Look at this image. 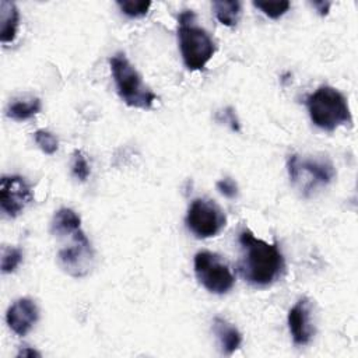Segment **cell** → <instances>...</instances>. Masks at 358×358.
Instances as JSON below:
<instances>
[{
	"label": "cell",
	"instance_id": "cell-25",
	"mask_svg": "<svg viewBox=\"0 0 358 358\" xmlns=\"http://www.w3.org/2000/svg\"><path fill=\"white\" fill-rule=\"evenodd\" d=\"M17 357H41V352H38V351L34 350V348L25 347V348H22V350L17 354Z\"/></svg>",
	"mask_w": 358,
	"mask_h": 358
},
{
	"label": "cell",
	"instance_id": "cell-16",
	"mask_svg": "<svg viewBox=\"0 0 358 358\" xmlns=\"http://www.w3.org/2000/svg\"><path fill=\"white\" fill-rule=\"evenodd\" d=\"M42 108L39 98H28V99H17L11 102L7 108V116L14 120H27L35 116Z\"/></svg>",
	"mask_w": 358,
	"mask_h": 358
},
{
	"label": "cell",
	"instance_id": "cell-24",
	"mask_svg": "<svg viewBox=\"0 0 358 358\" xmlns=\"http://www.w3.org/2000/svg\"><path fill=\"white\" fill-rule=\"evenodd\" d=\"M312 6L317 10V13H319L320 15H326V14L329 13V8H330L331 4H330L329 1H313Z\"/></svg>",
	"mask_w": 358,
	"mask_h": 358
},
{
	"label": "cell",
	"instance_id": "cell-18",
	"mask_svg": "<svg viewBox=\"0 0 358 358\" xmlns=\"http://www.w3.org/2000/svg\"><path fill=\"white\" fill-rule=\"evenodd\" d=\"M22 262V250L20 248L4 246L1 250V271L4 274L13 273Z\"/></svg>",
	"mask_w": 358,
	"mask_h": 358
},
{
	"label": "cell",
	"instance_id": "cell-2",
	"mask_svg": "<svg viewBox=\"0 0 358 358\" xmlns=\"http://www.w3.org/2000/svg\"><path fill=\"white\" fill-rule=\"evenodd\" d=\"M178 22V39L185 66L189 70H203L215 52L213 38L196 24V15L192 10L180 13Z\"/></svg>",
	"mask_w": 358,
	"mask_h": 358
},
{
	"label": "cell",
	"instance_id": "cell-22",
	"mask_svg": "<svg viewBox=\"0 0 358 358\" xmlns=\"http://www.w3.org/2000/svg\"><path fill=\"white\" fill-rule=\"evenodd\" d=\"M217 189L221 194H224L228 199H234L238 194V185L231 178H224L217 182Z\"/></svg>",
	"mask_w": 358,
	"mask_h": 358
},
{
	"label": "cell",
	"instance_id": "cell-5",
	"mask_svg": "<svg viewBox=\"0 0 358 358\" xmlns=\"http://www.w3.org/2000/svg\"><path fill=\"white\" fill-rule=\"evenodd\" d=\"M291 183L296 186L305 196L313 190L327 186L336 176V169L327 158H301L292 154L287 162Z\"/></svg>",
	"mask_w": 358,
	"mask_h": 358
},
{
	"label": "cell",
	"instance_id": "cell-6",
	"mask_svg": "<svg viewBox=\"0 0 358 358\" xmlns=\"http://www.w3.org/2000/svg\"><path fill=\"white\" fill-rule=\"evenodd\" d=\"M194 273L200 284L217 295L227 294L235 284V277L229 266L217 253L208 250L196 253Z\"/></svg>",
	"mask_w": 358,
	"mask_h": 358
},
{
	"label": "cell",
	"instance_id": "cell-9",
	"mask_svg": "<svg viewBox=\"0 0 358 358\" xmlns=\"http://www.w3.org/2000/svg\"><path fill=\"white\" fill-rule=\"evenodd\" d=\"M34 200L29 183L18 175L3 176L0 182V207L3 213L14 218Z\"/></svg>",
	"mask_w": 358,
	"mask_h": 358
},
{
	"label": "cell",
	"instance_id": "cell-21",
	"mask_svg": "<svg viewBox=\"0 0 358 358\" xmlns=\"http://www.w3.org/2000/svg\"><path fill=\"white\" fill-rule=\"evenodd\" d=\"M71 172L73 175L80 179L81 182H85L91 173L88 159L85 154L81 150H76L73 154V162H71Z\"/></svg>",
	"mask_w": 358,
	"mask_h": 358
},
{
	"label": "cell",
	"instance_id": "cell-19",
	"mask_svg": "<svg viewBox=\"0 0 358 358\" xmlns=\"http://www.w3.org/2000/svg\"><path fill=\"white\" fill-rule=\"evenodd\" d=\"M34 140L38 144V147L48 155H52L57 151L59 148V140L57 137L50 133L49 130L45 129H39L34 133Z\"/></svg>",
	"mask_w": 358,
	"mask_h": 358
},
{
	"label": "cell",
	"instance_id": "cell-8",
	"mask_svg": "<svg viewBox=\"0 0 358 358\" xmlns=\"http://www.w3.org/2000/svg\"><path fill=\"white\" fill-rule=\"evenodd\" d=\"M73 243L67 248H63L59 250V262L60 266L73 277H83L85 275L92 264V248L83 232V229H78L71 235Z\"/></svg>",
	"mask_w": 358,
	"mask_h": 358
},
{
	"label": "cell",
	"instance_id": "cell-17",
	"mask_svg": "<svg viewBox=\"0 0 358 358\" xmlns=\"http://www.w3.org/2000/svg\"><path fill=\"white\" fill-rule=\"evenodd\" d=\"M116 4L119 6L120 11L130 18L144 17L151 7L150 0H117Z\"/></svg>",
	"mask_w": 358,
	"mask_h": 358
},
{
	"label": "cell",
	"instance_id": "cell-12",
	"mask_svg": "<svg viewBox=\"0 0 358 358\" xmlns=\"http://www.w3.org/2000/svg\"><path fill=\"white\" fill-rule=\"evenodd\" d=\"M213 331L218 340L220 348L222 354L231 355L234 354L242 344L241 331L228 320L222 317H214L213 320Z\"/></svg>",
	"mask_w": 358,
	"mask_h": 358
},
{
	"label": "cell",
	"instance_id": "cell-3",
	"mask_svg": "<svg viewBox=\"0 0 358 358\" xmlns=\"http://www.w3.org/2000/svg\"><path fill=\"white\" fill-rule=\"evenodd\" d=\"M310 120L322 130L333 131L338 126H351L352 117L345 96L330 85H322L306 96Z\"/></svg>",
	"mask_w": 358,
	"mask_h": 358
},
{
	"label": "cell",
	"instance_id": "cell-14",
	"mask_svg": "<svg viewBox=\"0 0 358 358\" xmlns=\"http://www.w3.org/2000/svg\"><path fill=\"white\" fill-rule=\"evenodd\" d=\"M0 39L1 42H13L17 31H18V22H20V13L13 1L3 0L0 1Z\"/></svg>",
	"mask_w": 358,
	"mask_h": 358
},
{
	"label": "cell",
	"instance_id": "cell-20",
	"mask_svg": "<svg viewBox=\"0 0 358 358\" xmlns=\"http://www.w3.org/2000/svg\"><path fill=\"white\" fill-rule=\"evenodd\" d=\"M253 6L262 10L267 17L275 20L284 15L288 8L291 7V3L288 0H281V1H253Z\"/></svg>",
	"mask_w": 358,
	"mask_h": 358
},
{
	"label": "cell",
	"instance_id": "cell-13",
	"mask_svg": "<svg viewBox=\"0 0 358 358\" xmlns=\"http://www.w3.org/2000/svg\"><path fill=\"white\" fill-rule=\"evenodd\" d=\"M81 229V218L80 215L67 207H63L56 211L53 220L50 222V232L56 236H66L73 235Z\"/></svg>",
	"mask_w": 358,
	"mask_h": 358
},
{
	"label": "cell",
	"instance_id": "cell-7",
	"mask_svg": "<svg viewBox=\"0 0 358 358\" xmlns=\"http://www.w3.org/2000/svg\"><path fill=\"white\" fill-rule=\"evenodd\" d=\"M227 224L221 207L210 199H194L186 214V225L197 238H211L218 235Z\"/></svg>",
	"mask_w": 358,
	"mask_h": 358
},
{
	"label": "cell",
	"instance_id": "cell-4",
	"mask_svg": "<svg viewBox=\"0 0 358 358\" xmlns=\"http://www.w3.org/2000/svg\"><path fill=\"white\" fill-rule=\"evenodd\" d=\"M110 71L116 85V91L122 101L131 106L148 110L152 108L157 95L143 83L136 67L129 62L123 52L115 53L109 59Z\"/></svg>",
	"mask_w": 358,
	"mask_h": 358
},
{
	"label": "cell",
	"instance_id": "cell-1",
	"mask_svg": "<svg viewBox=\"0 0 358 358\" xmlns=\"http://www.w3.org/2000/svg\"><path fill=\"white\" fill-rule=\"evenodd\" d=\"M238 241L242 249L238 271L245 281L255 287H267L282 275L285 263L277 243L256 238L246 228L239 232Z\"/></svg>",
	"mask_w": 358,
	"mask_h": 358
},
{
	"label": "cell",
	"instance_id": "cell-10",
	"mask_svg": "<svg viewBox=\"0 0 358 358\" xmlns=\"http://www.w3.org/2000/svg\"><path fill=\"white\" fill-rule=\"evenodd\" d=\"M288 327L296 345H306L310 343L315 334V327L312 323V305L308 298H301L289 309Z\"/></svg>",
	"mask_w": 358,
	"mask_h": 358
},
{
	"label": "cell",
	"instance_id": "cell-15",
	"mask_svg": "<svg viewBox=\"0 0 358 358\" xmlns=\"http://www.w3.org/2000/svg\"><path fill=\"white\" fill-rule=\"evenodd\" d=\"M213 10L215 13L217 20L225 27H235L241 17V1L232 0H217L213 1Z\"/></svg>",
	"mask_w": 358,
	"mask_h": 358
},
{
	"label": "cell",
	"instance_id": "cell-11",
	"mask_svg": "<svg viewBox=\"0 0 358 358\" xmlns=\"http://www.w3.org/2000/svg\"><path fill=\"white\" fill-rule=\"evenodd\" d=\"M38 317V306L29 298L17 299L13 305H10L6 313V322L17 336H25L27 333H29Z\"/></svg>",
	"mask_w": 358,
	"mask_h": 358
},
{
	"label": "cell",
	"instance_id": "cell-23",
	"mask_svg": "<svg viewBox=\"0 0 358 358\" xmlns=\"http://www.w3.org/2000/svg\"><path fill=\"white\" fill-rule=\"evenodd\" d=\"M224 120H225V122H229V126H231L232 130L239 131V122H238V119H236L235 112H234L232 108H227V109L224 110Z\"/></svg>",
	"mask_w": 358,
	"mask_h": 358
}]
</instances>
